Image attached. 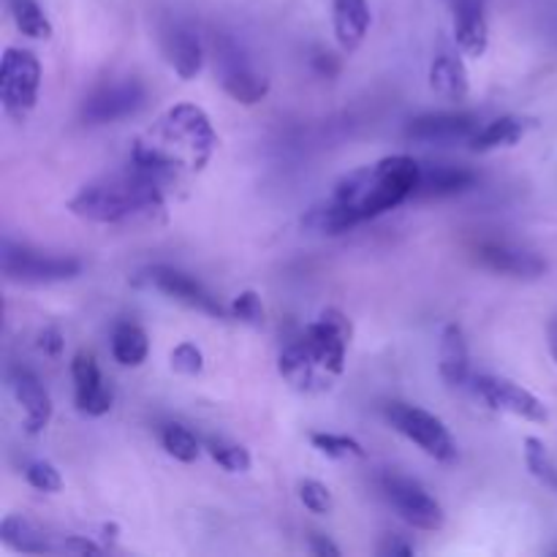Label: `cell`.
Listing matches in <instances>:
<instances>
[{
    "label": "cell",
    "instance_id": "2e32d148",
    "mask_svg": "<svg viewBox=\"0 0 557 557\" xmlns=\"http://www.w3.org/2000/svg\"><path fill=\"white\" fill-rule=\"evenodd\" d=\"M455 41L468 58H484L490 47L484 0H455Z\"/></svg>",
    "mask_w": 557,
    "mask_h": 557
},
{
    "label": "cell",
    "instance_id": "ffe728a7",
    "mask_svg": "<svg viewBox=\"0 0 557 557\" xmlns=\"http://www.w3.org/2000/svg\"><path fill=\"white\" fill-rule=\"evenodd\" d=\"M332 20H335V36L346 52L362 47L370 30V5L368 0H332Z\"/></svg>",
    "mask_w": 557,
    "mask_h": 557
},
{
    "label": "cell",
    "instance_id": "f546056e",
    "mask_svg": "<svg viewBox=\"0 0 557 557\" xmlns=\"http://www.w3.org/2000/svg\"><path fill=\"white\" fill-rule=\"evenodd\" d=\"M210 457L228 473H245L250 471L253 460H250V451L239 444H226V441H210Z\"/></svg>",
    "mask_w": 557,
    "mask_h": 557
},
{
    "label": "cell",
    "instance_id": "8992f818",
    "mask_svg": "<svg viewBox=\"0 0 557 557\" xmlns=\"http://www.w3.org/2000/svg\"><path fill=\"white\" fill-rule=\"evenodd\" d=\"M41 90V63L30 49L9 47L0 63V101L9 117L25 120L36 109Z\"/></svg>",
    "mask_w": 557,
    "mask_h": 557
},
{
    "label": "cell",
    "instance_id": "603a6c76",
    "mask_svg": "<svg viewBox=\"0 0 557 557\" xmlns=\"http://www.w3.org/2000/svg\"><path fill=\"white\" fill-rule=\"evenodd\" d=\"M528 120L515 117V114H506V117L493 120L484 128H479L471 139L473 152H493L500 150V147H515L517 141L525 136Z\"/></svg>",
    "mask_w": 557,
    "mask_h": 557
},
{
    "label": "cell",
    "instance_id": "52a82bcc",
    "mask_svg": "<svg viewBox=\"0 0 557 557\" xmlns=\"http://www.w3.org/2000/svg\"><path fill=\"white\" fill-rule=\"evenodd\" d=\"M381 490L406 525L417 528V531H441L444 528V509L419 482L400 476V473H386L381 479Z\"/></svg>",
    "mask_w": 557,
    "mask_h": 557
},
{
    "label": "cell",
    "instance_id": "cb8c5ba5",
    "mask_svg": "<svg viewBox=\"0 0 557 557\" xmlns=\"http://www.w3.org/2000/svg\"><path fill=\"white\" fill-rule=\"evenodd\" d=\"M223 90L234 98L237 103L253 107V103L264 101L270 96V79L259 71L248 69V65L234 63L232 69L223 74Z\"/></svg>",
    "mask_w": 557,
    "mask_h": 557
},
{
    "label": "cell",
    "instance_id": "4fadbf2b",
    "mask_svg": "<svg viewBox=\"0 0 557 557\" xmlns=\"http://www.w3.org/2000/svg\"><path fill=\"white\" fill-rule=\"evenodd\" d=\"M71 375H74V389H76V408L87 417H103L112 408L114 395L101 379L96 357L87 351H79L71 362Z\"/></svg>",
    "mask_w": 557,
    "mask_h": 557
},
{
    "label": "cell",
    "instance_id": "277c9868",
    "mask_svg": "<svg viewBox=\"0 0 557 557\" xmlns=\"http://www.w3.org/2000/svg\"><path fill=\"white\" fill-rule=\"evenodd\" d=\"M158 180H161L158 174L134 166L128 172L85 185L69 201V210L90 223H123L141 212H156L163 207V190Z\"/></svg>",
    "mask_w": 557,
    "mask_h": 557
},
{
    "label": "cell",
    "instance_id": "7402d4cb",
    "mask_svg": "<svg viewBox=\"0 0 557 557\" xmlns=\"http://www.w3.org/2000/svg\"><path fill=\"white\" fill-rule=\"evenodd\" d=\"M476 183V174L468 172L462 166H435L422 172V180H419L417 196L422 199H441V196H455L468 190Z\"/></svg>",
    "mask_w": 557,
    "mask_h": 557
},
{
    "label": "cell",
    "instance_id": "9a60e30c",
    "mask_svg": "<svg viewBox=\"0 0 557 557\" xmlns=\"http://www.w3.org/2000/svg\"><path fill=\"white\" fill-rule=\"evenodd\" d=\"M0 539L9 549L22 555H63V539L49 536L47 531L22 515H9L0 522Z\"/></svg>",
    "mask_w": 557,
    "mask_h": 557
},
{
    "label": "cell",
    "instance_id": "74e56055",
    "mask_svg": "<svg viewBox=\"0 0 557 557\" xmlns=\"http://www.w3.org/2000/svg\"><path fill=\"white\" fill-rule=\"evenodd\" d=\"M379 555H392V557H411V555H413V547H411V544L400 542V539H389V542H386L384 547L379 549Z\"/></svg>",
    "mask_w": 557,
    "mask_h": 557
},
{
    "label": "cell",
    "instance_id": "4dcf8cb0",
    "mask_svg": "<svg viewBox=\"0 0 557 557\" xmlns=\"http://www.w3.org/2000/svg\"><path fill=\"white\" fill-rule=\"evenodd\" d=\"M299 500H302L305 509L313 511V515H330L332 506H335L330 487L315 482V479H308V482L299 484Z\"/></svg>",
    "mask_w": 557,
    "mask_h": 557
},
{
    "label": "cell",
    "instance_id": "ab89813d",
    "mask_svg": "<svg viewBox=\"0 0 557 557\" xmlns=\"http://www.w3.org/2000/svg\"><path fill=\"white\" fill-rule=\"evenodd\" d=\"M549 354H553V359L557 362V321L549 326Z\"/></svg>",
    "mask_w": 557,
    "mask_h": 557
},
{
    "label": "cell",
    "instance_id": "d6986e66",
    "mask_svg": "<svg viewBox=\"0 0 557 557\" xmlns=\"http://www.w3.org/2000/svg\"><path fill=\"white\" fill-rule=\"evenodd\" d=\"M430 87L444 101H466L468 92H471V79H468L466 63L455 52L435 54L433 65H430Z\"/></svg>",
    "mask_w": 557,
    "mask_h": 557
},
{
    "label": "cell",
    "instance_id": "f35d334b",
    "mask_svg": "<svg viewBox=\"0 0 557 557\" xmlns=\"http://www.w3.org/2000/svg\"><path fill=\"white\" fill-rule=\"evenodd\" d=\"M313 69L319 71L321 76H337V71H341V63H337L332 54H319V58H313Z\"/></svg>",
    "mask_w": 557,
    "mask_h": 557
},
{
    "label": "cell",
    "instance_id": "6da1fadb",
    "mask_svg": "<svg viewBox=\"0 0 557 557\" xmlns=\"http://www.w3.org/2000/svg\"><path fill=\"white\" fill-rule=\"evenodd\" d=\"M419 180L422 166L411 156H386L370 166L354 169L337 180L332 194L302 218V226L308 232L335 237L413 199Z\"/></svg>",
    "mask_w": 557,
    "mask_h": 557
},
{
    "label": "cell",
    "instance_id": "3957f363",
    "mask_svg": "<svg viewBox=\"0 0 557 557\" xmlns=\"http://www.w3.org/2000/svg\"><path fill=\"white\" fill-rule=\"evenodd\" d=\"M354 326L348 315L337 308L321 310L313 324L305 326L283 348L277 370L302 395H321L335 386L346 370V351L351 343Z\"/></svg>",
    "mask_w": 557,
    "mask_h": 557
},
{
    "label": "cell",
    "instance_id": "ac0fdd59",
    "mask_svg": "<svg viewBox=\"0 0 557 557\" xmlns=\"http://www.w3.org/2000/svg\"><path fill=\"white\" fill-rule=\"evenodd\" d=\"M441 379L449 386H462L471 373V354H468L466 332L460 324H446L438 346Z\"/></svg>",
    "mask_w": 557,
    "mask_h": 557
},
{
    "label": "cell",
    "instance_id": "60d3db41",
    "mask_svg": "<svg viewBox=\"0 0 557 557\" xmlns=\"http://www.w3.org/2000/svg\"><path fill=\"white\" fill-rule=\"evenodd\" d=\"M103 533H107V539H114V533H117V525H103Z\"/></svg>",
    "mask_w": 557,
    "mask_h": 557
},
{
    "label": "cell",
    "instance_id": "d4e9b609",
    "mask_svg": "<svg viewBox=\"0 0 557 557\" xmlns=\"http://www.w3.org/2000/svg\"><path fill=\"white\" fill-rule=\"evenodd\" d=\"M150 354V341H147V332L139 324H120L112 335V357L114 362H120L123 368H139L141 362Z\"/></svg>",
    "mask_w": 557,
    "mask_h": 557
},
{
    "label": "cell",
    "instance_id": "5bb4252c",
    "mask_svg": "<svg viewBox=\"0 0 557 557\" xmlns=\"http://www.w3.org/2000/svg\"><path fill=\"white\" fill-rule=\"evenodd\" d=\"M11 389H14L16 403H20L22 413H25V433H44L49 428V422H52L54 406L49 392L41 386V381L30 370H14V375H11Z\"/></svg>",
    "mask_w": 557,
    "mask_h": 557
},
{
    "label": "cell",
    "instance_id": "4316f807",
    "mask_svg": "<svg viewBox=\"0 0 557 557\" xmlns=\"http://www.w3.org/2000/svg\"><path fill=\"white\" fill-rule=\"evenodd\" d=\"M310 444H313L321 455L330 457V460H348V457H354V460H364V457H368L364 446L359 444L357 438H348V435L313 433L310 435Z\"/></svg>",
    "mask_w": 557,
    "mask_h": 557
},
{
    "label": "cell",
    "instance_id": "44dd1931",
    "mask_svg": "<svg viewBox=\"0 0 557 557\" xmlns=\"http://www.w3.org/2000/svg\"><path fill=\"white\" fill-rule=\"evenodd\" d=\"M169 63L177 71L180 79L188 82L199 76L201 65H205V49L190 27H174V33L169 36Z\"/></svg>",
    "mask_w": 557,
    "mask_h": 557
},
{
    "label": "cell",
    "instance_id": "484cf974",
    "mask_svg": "<svg viewBox=\"0 0 557 557\" xmlns=\"http://www.w3.org/2000/svg\"><path fill=\"white\" fill-rule=\"evenodd\" d=\"M525 466L536 482H542L544 487L555 490L557 493V468L553 457H549L547 444H544L542 438H533V435L525 438Z\"/></svg>",
    "mask_w": 557,
    "mask_h": 557
},
{
    "label": "cell",
    "instance_id": "e575fe53",
    "mask_svg": "<svg viewBox=\"0 0 557 557\" xmlns=\"http://www.w3.org/2000/svg\"><path fill=\"white\" fill-rule=\"evenodd\" d=\"M63 332L58 330V326H47V330H41V335H38V348H41L47 357H60L63 354Z\"/></svg>",
    "mask_w": 557,
    "mask_h": 557
},
{
    "label": "cell",
    "instance_id": "d6a6232c",
    "mask_svg": "<svg viewBox=\"0 0 557 557\" xmlns=\"http://www.w3.org/2000/svg\"><path fill=\"white\" fill-rule=\"evenodd\" d=\"M232 315L234 319L245 321V324H250V326H264V321H267L264 305H261V297L256 292L237 294L232 302Z\"/></svg>",
    "mask_w": 557,
    "mask_h": 557
},
{
    "label": "cell",
    "instance_id": "e0dca14e",
    "mask_svg": "<svg viewBox=\"0 0 557 557\" xmlns=\"http://www.w3.org/2000/svg\"><path fill=\"white\" fill-rule=\"evenodd\" d=\"M479 261H482L487 270L500 272V275L511 277H525V281H533V277H542L547 272V261L542 256L531 253V250L511 248V245H498L487 243L479 248Z\"/></svg>",
    "mask_w": 557,
    "mask_h": 557
},
{
    "label": "cell",
    "instance_id": "8d00e7d4",
    "mask_svg": "<svg viewBox=\"0 0 557 557\" xmlns=\"http://www.w3.org/2000/svg\"><path fill=\"white\" fill-rule=\"evenodd\" d=\"M308 544H310V553H313V555H319V557H341V547H337V544H332L326 536H321V533H313Z\"/></svg>",
    "mask_w": 557,
    "mask_h": 557
},
{
    "label": "cell",
    "instance_id": "7a4b0ae2",
    "mask_svg": "<svg viewBox=\"0 0 557 557\" xmlns=\"http://www.w3.org/2000/svg\"><path fill=\"white\" fill-rule=\"evenodd\" d=\"M218 139L212 120L196 103H174L169 107L134 145V166L145 172H201L215 156Z\"/></svg>",
    "mask_w": 557,
    "mask_h": 557
},
{
    "label": "cell",
    "instance_id": "30bf717a",
    "mask_svg": "<svg viewBox=\"0 0 557 557\" xmlns=\"http://www.w3.org/2000/svg\"><path fill=\"white\" fill-rule=\"evenodd\" d=\"M145 85L136 79H125L117 82V85L101 87L82 107V120L90 125H103L131 117V114H136L145 107Z\"/></svg>",
    "mask_w": 557,
    "mask_h": 557
},
{
    "label": "cell",
    "instance_id": "d590c367",
    "mask_svg": "<svg viewBox=\"0 0 557 557\" xmlns=\"http://www.w3.org/2000/svg\"><path fill=\"white\" fill-rule=\"evenodd\" d=\"M63 555H103V547L92 544L90 539L63 536Z\"/></svg>",
    "mask_w": 557,
    "mask_h": 557
},
{
    "label": "cell",
    "instance_id": "836d02e7",
    "mask_svg": "<svg viewBox=\"0 0 557 557\" xmlns=\"http://www.w3.org/2000/svg\"><path fill=\"white\" fill-rule=\"evenodd\" d=\"M172 370L174 373L194 379V375H199L201 370H205V354H201L199 346H194V343H180L172 351Z\"/></svg>",
    "mask_w": 557,
    "mask_h": 557
},
{
    "label": "cell",
    "instance_id": "7c38bea8",
    "mask_svg": "<svg viewBox=\"0 0 557 557\" xmlns=\"http://www.w3.org/2000/svg\"><path fill=\"white\" fill-rule=\"evenodd\" d=\"M141 277H145L152 288L163 292L166 297L177 299V302L188 305V308L201 310V313H207V315H218V319L223 315V308L218 305V299L212 297V294L207 292L199 281H194L190 275H185V272L172 270V267H150V270H147Z\"/></svg>",
    "mask_w": 557,
    "mask_h": 557
},
{
    "label": "cell",
    "instance_id": "8fae6325",
    "mask_svg": "<svg viewBox=\"0 0 557 557\" xmlns=\"http://www.w3.org/2000/svg\"><path fill=\"white\" fill-rule=\"evenodd\" d=\"M479 131L476 114L468 112H438V114H422V117L411 120L406 128V136L411 141H424V145H455V141L473 139Z\"/></svg>",
    "mask_w": 557,
    "mask_h": 557
},
{
    "label": "cell",
    "instance_id": "83f0119b",
    "mask_svg": "<svg viewBox=\"0 0 557 557\" xmlns=\"http://www.w3.org/2000/svg\"><path fill=\"white\" fill-rule=\"evenodd\" d=\"M161 441H163V449H166L174 460L180 462L199 460L201 455L199 441H196V435L190 433L188 428H183V424H166L161 433Z\"/></svg>",
    "mask_w": 557,
    "mask_h": 557
},
{
    "label": "cell",
    "instance_id": "5b68a950",
    "mask_svg": "<svg viewBox=\"0 0 557 557\" xmlns=\"http://www.w3.org/2000/svg\"><path fill=\"white\" fill-rule=\"evenodd\" d=\"M384 417L392 424V430H397L403 438L417 444L435 462L449 466V462L457 460L455 438H451L449 428L435 413L424 411L419 406H408V403H389L384 408Z\"/></svg>",
    "mask_w": 557,
    "mask_h": 557
},
{
    "label": "cell",
    "instance_id": "1f68e13d",
    "mask_svg": "<svg viewBox=\"0 0 557 557\" xmlns=\"http://www.w3.org/2000/svg\"><path fill=\"white\" fill-rule=\"evenodd\" d=\"M25 476L27 482H30V487H36L38 493H60V490H63V476H60V471L52 462H30Z\"/></svg>",
    "mask_w": 557,
    "mask_h": 557
},
{
    "label": "cell",
    "instance_id": "ba28073f",
    "mask_svg": "<svg viewBox=\"0 0 557 557\" xmlns=\"http://www.w3.org/2000/svg\"><path fill=\"white\" fill-rule=\"evenodd\" d=\"M3 272L16 283H60L82 272V261L74 256H49L27 248L3 245Z\"/></svg>",
    "mask_w": 557,
    "mask_h": 557
},
{
    "label": "cell",
    "instance_id": "9c48e42d",
    "mask_svg": "<svg viewBox=\"0 0 557 557\" xmlns=\"http://www.w3.org/2000/svg\"><path fill=\"white\" fill-rule=\"evenodd\" d=\"M473 389L482 397V403L487 408L498 413H509V417L525 419V422L544 424L549 419L547 406L544 400H539L533 392L522 389L520 384L509 379H498V375H479L473 381Z\"/></svg>",
    "mask_w": 557,
    "mask_h": 557
},
{
    "label": "cell",
    "instance_id": "f1b7e54d",
    "mask_svg": "<svg viewBox=\"0 0 557 557\" xmlns=\"http://www.w3.org/2000/svg\"><path fill=\"white\" fill-rule=\"evenodd\" d=\"M14 22L20 33L30 38H52V22L36 0H14Z\"/></svg>",
    "mask_w": 557,
    "mask_h": 557
}]
</instances>
